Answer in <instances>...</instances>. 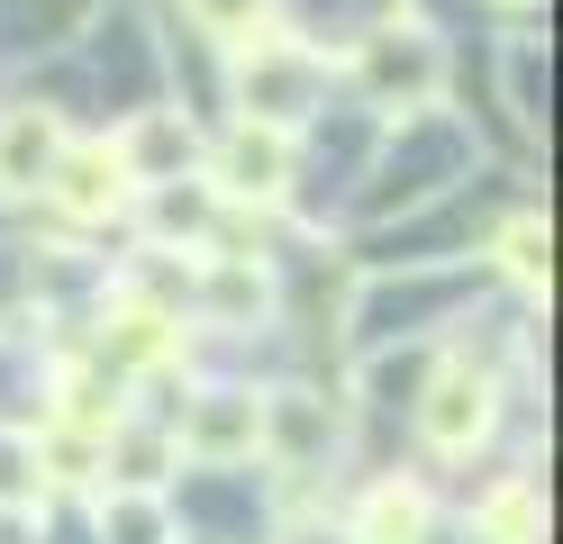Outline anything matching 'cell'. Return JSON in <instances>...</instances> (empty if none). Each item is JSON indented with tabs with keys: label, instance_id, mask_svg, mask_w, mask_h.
Instances as JSON below:
<instances>
[{
	"label": "cell",
	"instance_id": "1",
	"mask_svg": "<svg viewBox=\"0 0 563 544\" xmlns=\"http://www.w3.org/2000/svg\"><path fill=\"white\" fill-rule=\"evenodd\" d=\"M355 73H364V91H373L382 109H418V100L445 91V55H437L428 27H382Z\"/></svg>",
	"mask_w": 563,
	"mask_h": 544
},
{
	"label": "cell",
	"instance_id": "2",
	"mask_svg": "<svg viewBox=\"0 0 563 544\" xmlns=\"http://www.w3.org/2000/svg\"><path fill=\"white\" fill-rule=\"evenodd\" d=\"M236 91H245V119H255V127H291L300 109L319 100V55H309V46H264V36H255Z\"/></svg>",
	"mask_w": 563,
	"mask_h": 544
},
{
	"label": "cell",
	"instance_id": "3",
	"mask_svg": "<svg viewBox=\"0 0 563 544\" xmlns=\"http://www.w3.org/2000/svg\"><path fill=\"white\" fill-rule=\"evenodd\" d=\"M282 181H291V136L236 119L228 145H219V191L228 200H282Z\"/></svg>",
	"mask_w": 563,
	"mask_h": 544
},
{
	"label": "cell",
	"instance_id": "4",
	"mask_svg": "<svg viewBox=\"0 0 563 544\" xmlns=\"http://www.w3.org/2000/svg\"><path fill=\"white\" fill-rule=\"evenodd\" d=\"M46 200H55L64 218H110V209L128 200V173H119L110 145H64L55 173H46Z\"/></svg>",
	"mask_w": 563,
	"mask_h": 544
},
{
	"label": "cell",
	"instance_id": "5",
	"mask_svg": "<svg viewBox=\"0 0 563 544\" xmlns=\"http://www.w3.org/2000/svg\"><path fill=\"white\" fill-rule=\"evenodd\" d=\"M255 445H264V399H245V390H209L183 418V454H200V463H236Z\"/></svg>",
	"mask_w": 563,
	"mask_h": 544
},
{
	"label": "cell",
	"instance_id": "6",
	"mask_svg": "<svg viewBox=\"0 0 563 544\" xmlns=\"http://www.w3.org/2000/svg\"><path fill=\"white\" fill-rule=\"evenodd\" d=\"M55 155H64L55 109H10V119H0V191H46Z\"/></svg>",
	"mask_w": 563,
	"mask_h": 544
},
{
	"label": "cell",
	"instance_id": "7",
	"mask_svg": "<svg viewBox=\"0 0 563 544\" xmlns=\"http://www.w3.org/2000/svg\"><path fill=\"white\" fill-rule=\"evenodd\" d=\"M418 426H428L437 454H464V445H482V426H490V390L473 373H445L428 390V409H418Z\"/></svg>",
	"mask_w": 563,
	"mask_h": 544
},
{
	"label": "cell",
	"instance_id": "8",
	"mask_svg": "<svg viewBox=\"0 0 563 544\" xmlns=\"http://www.w3.org/2000/svg\"><path fill=\"white\" fill-rule=\"evenodd\" d=\"M355 544H428V490H409V481H382L364 499V526Z\"/></svg>",
	"mask_w": 563,
	"mask_h": 544
},
{
	"label": "cell",
	"instance_id": "9",
	"mask_svg": "<svg viewBox=\"0 0 563 544\" xmlns=\"http://www.w3.org/2000/svg\"><path fill=\"white\" fill-rule=\"evenodd\" d=\"M255 309H264V273L245 254H219L209 264V318H255Z\"/></svg>",
	"mask_w": 563,
	"mask_h": 544
},
{
	"label": "cell",
	"instance_id": "10",
	"mask_svg": "<svg viewBox=\"0 0 563 544\" xmlns=\"http://www.w3.org/2000/svg\"><path fill=\"white\" fill-rule=\"evenodd\" d=\"M264 435L282 454H309L319 445V409H309V390H282V399H264Z\"/></svg>",
	"mask_w": 563,
	"mask_h": 544
},
{
	"label": "cell",
	"instance_id": "11",
	"mask_svg": "<svg viewBox=\"0 0 563 544\" xmlns=\"http://www.w3.org/2000/svg\"><path fill=\"white\" fill-rule=\"evenodd\" d=\"M490 535L500 544H537V490L527 481H509L500 499H490Z\"/></svg>",
	"mask_w": 563,
	"mask_h": 544
},
{
	"label": "cell",
	"instance_id": "12",
	"mask_svg": "<svg viewBox=\"0 0 563 544\" xmlns=\"http://www.w3.org/2000/svg\"><path fill=\"white\" fill-rule=\"evenodd\" d=\"M500 264H509L518 281H545V227H537V218H518V227L500 236Z\"/></svg>",
	"mask_w": 563,
	"mask_h": 544
},
{
	"label": "cell",
	"instance_id": "13",
	"mask_svg": "<svg viewBox=\"0 0 563 544\" xmlns=\"http://www.w3.org/2000/svg\"><path fill=\"white\" fill-rule=\"evenodd\" d=\"M27 471H37V445L27 435H0V508L27 499Z\"/></svg>",
	"mask_w": 563,
	"mask_h": 544
},
{
	"label": "cell",
	"instance_id": "14",
	"mask_svg": "<svg viewBox=\"0 0 563 544\" xmlns=\"http://www.w3.org/2000/svg\"><path fill=\"white\" fill-rule=\"evenodd\" d=\"M191 19H200L209 36H245V27L264 19V0H191Z\"/></svg>",
	"mask_w": 563,
	"mask_h": 544
},
{
	"label": "cell",
	"instance_id": "15",
	"mask_svg": "<svg viewBox=\"0 0 563 544\" xmlns=\"http://www.w3.org/2000/svg\"><path fill=\"white\" fill-rule=\"evenodd\" d=\"M119 544H164V518H155V508H119Z\"/></svg>",
	"mask_w": 563,
	"mask_h": 544
}]
</instances>
